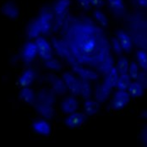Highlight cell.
Wrapping results in <instances>:
<instances>
[{
	"label": "cell",
	"instance_id": "cell-1",
	"mask_svg": "<svg viewBox=\"0 0 147 147\" xmlns=\"http://www.w3.org/2000/svg\"><path fill=\"white\" fill-rule=\"evenodd\" d=\"M36 18L42 28V34L48 35L53 26V20L55 18L53 9L45 6L40 9V12Z\"/></svg>",
	"mask_w": 147,
	"mask_h": 147
},
{
	"label": "cell",
	"instance_id": "cell-2",
	"mask_svg": "<svg viewBox=\"0 0 147 147\" xmlns=\"http://www.w3.org/2000/svg\"><path fill=\"white\" fill-rule=\"evenodd\" d=\"M37 55H38L37 47L35 41L33 42L32 40H29L23 45L20 56L23 63L26 66H29L35 60Z\"/></svg>",
	"mask_w": 147,
	"mask_h": 147
},
{
	"label": "cell",
	"instance_id": "cell-3",
	"mask_svg": "<svg viewBox=\"0 0 147 147\" xmlns=\"http://www.w3.org/2000/svg\"><path fill=\"white\" fill-rule=\"evenodd\" d=\"M71 0H57L53 5V12L55 15L56 24L55 27L58 28L61 24H63V20H65V16L67 15L69 6H70Z\"/></svg>",
	"mask_w": 147,
	"mask_h": 147
},
{
	"label": "cell",
	"instance_id": "cell-4",
	"mask_svg": "<svg viewBox=\"0 0 147 147\" xmlns=\"http://www.w3.org/2000/svg\"><path fill=\"white\" fill-rule=\"evenodd\" d=\"M51 43H52L53 49L57 52V53L59 56L67 59L71 63L72 66L78 64L75 61V58L72 55L71 50L68 47V46L63 42L59 41V39H57L56 37H53L51 40Z\"/></svg>",
	"mask_w": 147,
	"mask_h": 147
},
{
	"label": "cell",
	"instance_id": "cell-5",
	"mask_svg": "<svg viewBox=\"0 0 147 147\" xmlns=\"http://www.w3.org/2000/svg\"><path fill=\"white\" fill-rule=\"evenodd\" d=\"M34 41H35L36 47H37L38 56L43 61H46V60H48V59L53 58V47L45 37L40 36Z\"/></svg>",
	"mask_w": 147,
	"mask_h": 147
},
{
	"label": "cell",
	"instance_id": "cell-6",
	"mask_svg": "<svg viewBox=\"0 0 147 147\" xmlns=\"http://www.w3.org/2000/svg\"><path fill=\"white\" fill-rule=\"evenodd\" d=\"M131 96L128 90H118L113 95L112 102H111V107L112 109L118 111L123 108H124L130 102Z\"/></svg>",
	"mask_w": 147,
	"mask_h": 147
},
{
	"label": "cell",
	"instance_id": "cell-7",
	"mask_svg": "<svg viewBox=\"0 0 147 147\" xmlns=\"http://www.w3.org/2000/svg\"><path fill=\"white\" fill-rule=\"evenodd\" d=\"M47 80L50 83L51 86H52V90L53 91L59 96H63L64 95L68 89L65 85V82L63 80V79L59 78L56 74H48L47 75Z\"/></svg>",
	"mask_w": 147,
	"mask_h": 147
},
{
	"label": "cell",
	"instance_id": "cell-8",
	"mask_svg": "<svg viewBox=\"0 0 147 147\" xmlns=\"http://www.w3.org/2000/svg\"><path fill=\"white\" fill-rule=\"evenodd\" d=\"M63 79L65 82L68 90L73 95H80V79L76 78L70 72H65L63 74Z\"/></svg>",
	"mask_w": 147,
	"mask_h": 147
},
{
	"label": "cell",
	"instance_id": "cell-9",
	"mask_svg": "<svg viewBox=\"0 0 147 147\" xmlns=\"http://www.w3.org/2000/svg\"><path fill=\"white\" fill-rule=\"evenodd\" d=\"M0 11L2 15L12 20L18 19L20 16V9L14 0H8L4 2L0 8Z\"/></svg>",
	"mask_w": 147,
	"mask_h": 147
},
{
	"label": "cell",
	"instance_id": "cell-10",
	"mask_svg": "<svg viewBox=\"0 0 147 147\" xmlns=\"http://www.w3.org/2000/svg\"><path fill=\"white\" fill-rule=\"evenodd\" d=\"M36 112L42 117L46 119H52L54 116L55 111L53 108V105L47 104V103L36 102L33 105Z\"/></svg>",
	"mask_w": 147,
	"mask_h": 147
},
{
	"label": "cell",
	"instance_id": "cell-11",
	"mask_svg": "<svg viewBox=\"0 0 147 147\" xmlns=\"http://www.w3.org/2000/svg\"><path fill=\"white\" fill-rule=\"evenodd\" d=\"M32 129L33 131L42 136H48L50 135L52 129L50 123L47 122L46 118H38L32 123Z\"/></svg>",
	"mask_w": 147,
	"mask_h": 147
},
{
	"label": "cell",
	"instance_id": "cell-12",
	"mask_svg": "<svg viewBox=\"0 0 147 147\" xmlns=\"http://www.w3.org/2000/svg\"><path fill=\"white\" fill-rule=\"evenodd\" d=\"M86 121V114L82 113H73L69 114V116L65 118L64 124L69 129H76L80 127Z\"/></svg>",
	"mask_w": 147,
	"mask_h": 147
},
{
	"label": "cell",
	"instance_id": "cell-13",
	"mask_svg": "<svg viewBox=\"0 0 147 147\" xmlns=\"http://www.w3.org/2000/svg\"><path fill=\"white\" fill-rule=\"evenodd\" d=\"M42 34V28L37 18L31 20L28 23L26 29V35L29 40H36Z\"/></svg>",
	"mask_w": 147,
	"mask_h": 147
},
{
	"label": "cell",
	"instance_id": "cell-14",
	"mask_svg": "<svg viewBox=\"0 0 147 147\" xmlns=\"http://www.w3.org/2000/svg\"><path fill=\"white\" fill-rule=\"evenodd\" d=\"M36 79V72L33 69L28 68L24 70L18 79V84L20 87H28L32 85Z\"/></svg>",
	"mask_w": 147,
	"mask_h": 147
},
{
	"label": "cell",
	"instance_id": "cell-15",
	"mask_svg": "<svg viewBox=\"0 0 147 147\" xmlns=\"http://www.w3.org/2000/svg\"><path fill=\"white\" fill-rule=\"evenodd\" d=\"M79 108V102L74 96H69L61 103L62 112L65 114H71L75 113Z\"/></svg>",
	"mask_w": 147,
	"mask_h": 147
},
{
	"label": "cell",
	"instance_id": "cell-16",
	"mask_svg": "<svg viewBox=\"0 0 147 147\" xmlns=\"http://www.w3.org/2000/svg\"><path fill=\"white\" fill-rule=\"evenodd\" d=\"M73 70L74 73H76L80 79H84V80H96L99 77L98 74L93 70H90L88 69H85L81 66H80L79 64L74 65L72 66Z\"/></svg>",
	"mask_w": 147,
	"mask_h": 147
},
{
	"label": "cell",
	"instance_id": "cell-17",
	"mask_svg": "<svg viewBox=\"0 0 147 147\" xmlns=\"http://www.w3.org/2000/svg\"><path fill=\"white\" fill-rule=\"evenodd\" d=\"M19 98L30 106H33L36 100V94L35 93L34 90L30 86L21 87V90L19 93Z\"/></svg>",
	"mask_w": 147,
	"mask_h": 147
},
{
	"label": "cell",
	"instance_id": "cell-18",
	"mask_svg": "<svg viewBox=\"0 0 147 147\" xmlns=\"http://www.w3.org/2000/svg\"><path fill=\"white\" fill-rule=\"evenodd\" d=\"M111 90H112V89L107 86L105 83H103L102 85H97L95 89L96 100L100 103L105 102L108 99Z\"/></svg>",
	"mask_w": 147,
	"mask_h": 147
},
{
	"label": "cell",
	"instance_id": "cell-19",
	"mask_svg": "<svg viewBox=\"0 0 147 147\" xmlns=\"http://www.w3.org/2000/svg\"><path fill=\"white\" fill-rule=\"evenodd\" d=\"M117 38L118 39L123 51L130 53L133 48V42L129 36L123 30H118L117 32Z\"/></svg>",
	"mask_w": 147,
	"mask_h": 147
},
{
	"label": "cell",
	"instance_id": "cell-20",
	"mask_svg": "<svg viewBox=\"0 0 147 147\" xmlns=\"http://www.w3.org/2000/svg\"><path fill=\"white\" fill-rule=\"evenodd\" d=\"M119 75L120 74H118L116 67H113L112 69L107 74V77L105 79L104 83L106 84L107 86H108L110 89L117 87V84H118V79H119Z\"/></svg>",
	"mask_w": 147,
	"mask_h": 147
},
{
	"label": "cell",
	"instance_id": "cell-21",
	"mask_svg": "<svg viewBox=\"0 0 147 147\" xmlns=\"http://www.w3.org/2000/svg\"><path fill=\"white\" fill-rule=\"evenodd\" d=\"M128 92L129 93L131 98H138L144 95L145 87L137 80L132 81L128 89Z\"/></svg>",
	"mask_w": 147,
	"mask_h": 147
},
{
	"label": "cell",
	"instance_id": "cell-22",
	"mask_svg": "<svg viewBox=\"0 0 147 147\" xmlns=\"http://www.w3.org/2000/svg\"><path fill=\"white\" fill-rule=\"evenodd\" d=\"M110 9L116 15H123L125 12V5L123 0H107Z\"/></svg>",
	"mask_w": 147,
	"mask_h": 147
},
{
	"label": "cell",
	"instance_id": "cell-23",
	"mask_svg": "<svg viewBox=\"0 0 147 147\" xmlns=\"http://www.w3.org/2000/svg\"><path fill=\"white\" fill-rule=\"evenodd\" d=\"M100 109V102L97 101H93L90 99L86 100L84 103V110L86 115L93 116L99 112Z\"/></svg>",
	"mask_w": 147,
	"mask_h": 147
},
{
	"label": "cell",
	"instance_id": "cell-24",
	"mask_svg": "<svg viewBox=\"0 0 147 147\" xmlns=\"http://www.w3.org/2000/svg\"><path fill=\"white\" fill-rule=\"evenodd\" d=\"M80 95L85 100L90 99L92 95V89L90 80L80 79Z\"/></svg>",
	"mask_w": 147,
	"mask_h": 147
},
{
	"label": "cell",
	"instance_id": "cell-25",
	"mask_svg": "<svg viewBox=\"0 0 147 147\" xmlns=\"http://www.w3.org/2000/svg\"><path fill=\"white\" fill-rule=\"evenodd\" d=\"M131 82H132V79L129 75V74H120L118 84H117V88L118 90H128Z\"/></svg>",
	"mask_w": 147,
	"mask_h": 147
},
{
	"label": "cell",
	"instance_id": "cell-26",
	"mask_svg": "<svg viewBox=\"0 0 147 147\" xmlns=\"http://www.w3.org/2000/svg\"><path fill=\"white\" fill-rule=\"evenodd\" d=\"M137 63L141 70L147 71V53L144 50H139L136 53Z\"/></svg>",
	"mask_w": 147,
	"mask_h": 147
},
{
	"label": "cell",
	"instance_id": "cell-27",
	"mask_svg": "<svg viewBox=\"0 0 147 147\" xmlns=\"http://www.w3.org/2000/svg\"><path fill=\"white\" fill-rule=\"evenodd\" d=\"M129 60L124 58V57H121L119 58L116 65V69L118 70L119 74H128L129 72Z\"/></svg>",
	"mask_w": 147,
	"mask_h": 147
},
{
	"label": "cell",
	"instance_id": "cell-28",
	"mask_svg": "<svg viewBox=\"0 0 147 147\" xmlns=\"http://www.w3.org/2000/svg\"><path fill=\"white\" fill-rule=\"evenodd\" d=\"M93 17L97 21V23H99L102 26L107 27L108 26V19L107 15L102 10H100V9H96L93 11Z\"/></svg>",
	"mask_w": 147,
	"mask_h": 147
},
{
	"label": "cell",
	"instance_id": "cell-29",
	"mask_svg": "<svg viewBox=\"0 0 147 147\" xmlns=\"http://www.w3.org/2000/svg\"><path fill=\"white\" fill-rule=\"evenodd\" d=\"M44 66L47 69H48L50 70H54V71H59L62 69L61 63L59 60L53 59V58L44 61Z\"/></svg>",
	"mask_w": 147,
	"mask_h": 147
},
{
	"label": "cell",
	"instance_id": "cell-30",
	"mask_svg": "<svg viewBox=\"0 0 147 147\" xmlns=\"http://www.w3.org/2000/svg\"><path fill=\"white\" fill-rule=\"evenodd\" d=\"M140 73V68L138 64V63L136 62H131L129 63V75L131 77V79L135 80H137L139 74Z\"/></svg>",
	"mask_w": 147,
	"mask_h": 147
},
{
	"label": "cell",
	"instance_id": "cell-31",
	"mask_svg": "<svg viewBox=\"0 0 147 147\" xmlns=\"http://www.w3.org/2000/svg\"><path fill=\"white\" fill-rule=\"evenodd\" d=\"M112 46H113V51H114V53L116 54L121 55L123 53V47H122V46L120 44V42H119V41H118L117 37H113L112 39Z\"/></svg>",
	"mask_w": 147,
	"mask_h": 147
},
{
	"label": "cell",
	"instance_id": "cell-32",
	"mask_svg": "<svg viewBox=\"0 0 147 147\" xmlns=\"http://www.w3.org/2000/svg\"><path fill=\"white\" fill-rule=\"evenodd\" d=\"M137 81H139L145 88L147 87V71L142 70L140 71V73L139 74L137 80H135Z\"/></svg>",
	"mask_w": 147,
	"mask_h": 147
},
{
	"label": "cell",
	"instance_id": "cell-33",
	"mask_svg": "<svg viewBox=\"0 0 147 147\" xmlns=\"http://www.w3.org/2000/svg\"><path fill=\"white\" fill-rule=\"evenodd\" d=\"M140 139L145 146H147V125H146L140 132Z\"/></svg>",
	"mask_w": 147,
	"mask_h": 147
},
{
	"label": "cell",
	"instance_id": "cell-34",
	"mask_svg": "<svg viewBox=\"0 0 147 147\" xmlns=\"http://www.w3.org/2000/svg\"><path fill=\"white\" fill-rule=\"evenodd\" d=\"M77 2L80 5V7H82L86 10H89L91 8V3L90 0H77Z\"/></svg>",
	"mask_w": 147,
	"mask_h": 147
},
{
	"label": "cell",
	"instance_id": "cell-35",
	"mask_svg": "<svg viewBox=\"0 0 147 147\" xmlns=\"http://www.w3.org/2000/svg\"><path fill=\"white\" fill-rule=\"evenodd\" d=\"M91 6L96 8V9H100L105 5V2L104 0H90Z\"/></svg>",
	"mask_w": 147,
	"mask_h": 147
},
{
	"label": "cell",
	"instance_id": "cell-36",
	"mask_svg": "<svg viewBox=\"0 0 147 147\" xmlns=\"http://www.w3.org/2000/svg\"><path fill=\"white\" fill-rule=\"evenodd\" d=\"M139 6L142 8H147V0H136Z\"/></svg>",
	"mask_w": 147,
	"mask_h": 147
},
{
	"label": "cell",
	"instance_id": "cell-37",
	"mask_svg": "<svg viewBox=\"0 0 147 147\" xmlns=\"http://www.w3.org/2000/svg\"><path fill=\"white\" fill-rule=\"evenodd\" d=\"M140 117L142 119H145V120H147V109H145L141 112L140 113Z\"/></svg>",
	"mask_w": 147,
	"mask_h": 147
}]
</instances>
